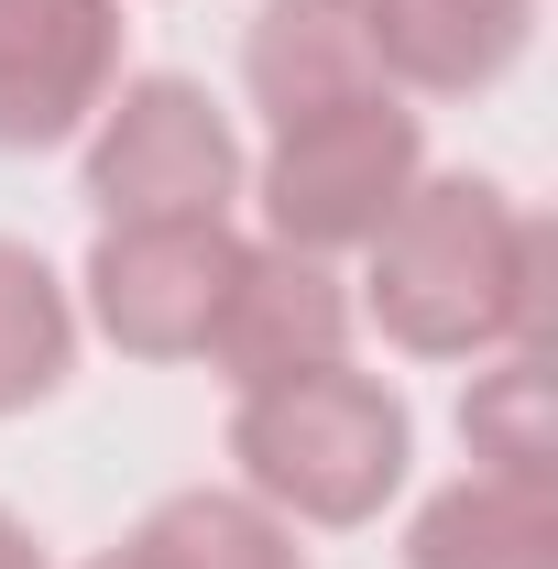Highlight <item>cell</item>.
I'll return each mask as SVG.
<instances>
[{
  "label": "cell",
  "mask_w": 558,
  "mask_h": 569,
  "mask_svg": "<svg viewBox=\"0 0 558 569\" xmlns=\"http://www.w3.org/2000/svg\"><path fill=\"white\" fill-rule=\"evenodd\" d=\"M67 361H77V307H67V284L44 274V252H33V241H0V417L44 406V395L67 383Z\"/></svg>",
  "instance_id": "obj_13"
},
{
  "label": "cell",
  "mask_w": 558,
  "mask_h": 569,
  "mask_svg": "<svg viewBox=\"0 0 558 569\" xmlns=\"http://www.w3.org/2000/svg\"><path fill=\"white\" fill-rule=\"evenodd\" d=\"M230 460H241L252 503H275L285 526H372L383 493L406 482V406L372 372L329 361V372L241 395Z\"/></svg>",
  "instance_id": "obj_2"
},
{
  "label": "cell",
  "mask_w": 558,
  "mask_h": 569,
  "mask_svg": "<svg viewBox=\"0 0 558 569\" xmlns=\"http://www.w3.org/2000/svg\"><path fill=\"white\" fill-rule=\"evenodd\" d=\"M460 438H471V460L504 471V482H558V383H548V351H537V340H515V351L471 383Z\"/></svg>",
  "instance_id": "obj_12"
},
{
  "label": "cell",
  "mask_w": 558,
  "mask_h": 569,
  "mask_svg": "<svg viewBox=\"0 0 558 569\" xmlns=\"http://www.w3.org/2000/svg\"><path fill=\"white\" fill-rule=\"evenodd\" d=\"M417 569H558V493L548 482H504V471H471L417 515L406 537Z\"/></svg>",
  "instance_id": "obj_10"
},
{
  "label": "cell",
  "mask_w": 558,
  "mask_h": 569,
  "mask_svg": "<svg viewBox=\"0 0 558 569\" xmlns=\"http://www.w3.org/2000/svg\"><path fill=\"white\" fill-rule=\"evenodd\" d=\"M241 77H252V99H263L275 132L318 121V110L395 99V88H383V56H372L361 0H263V11H252V44H241Z\"/></svg>",
  "instance_id": "obj_8"
},
{
  "label": "cell",
  "mask_w": 558,
  "mask_h": 569,
  "mask_svg": "<svg viewBox=\"0 0 558 569\" xmlns=\"http://www.w3.org/2000/svg\"><path fill=\"white\" fill-rule=\"evenodd\" d=\"M241 230L230 219H142V230H99L88 252V318L132 361H198L219 329V296L241 274Z\"/></svg>",
  "instance_id": "obj_5"
},
{
  "label": "cell",
  "mask_w": 558,
  "mask_h": 569,
  "mask_svg": "<svg viewBox=\"0 0 558 569\" xmlns=\"http://www.w3.org/2000/svg\"><path fill=\"white\" fill-rule=\"evenodd\" d=\"M0 569H44V548H33V526H22V515H0Z\"/></svg>",
  "instance_id": "obj_14"
},
{
  "label": "cell",
  "mask_w": 558,
  "mask_h": 569,
  "mask_svg": "<svg viewBox=\"0 0 558 569\" xmlns=\"http://www.w3.org/2000/svg\"><path fill=\"white\" fill-rule=\"evenodd\" d=\"M230 198H241V142L209 110V88L132 77V88L99 99V121H88V209H99V230L230 219Z\"/></svg>",
  "instance_id": "obj_3"
},
{
  "label": "cell",
  "mask_w": 558,
  "mask_h": 569,
  "mask_svg": "<svg viewBox=\"0 0 558 569\" xmlns=\"http://www.w3.org/2000/svg\"><path fill=\"white\" fill-rule=\"evenodd\" d=\"M121 88V0H0V153H56Z\"/></svg>",
  "instance_id": "obj_6"
},
{
  "label": "cell",
  "mask_w": 558,
  "mask_h": 569,
  "mask_svg": "<svg viewBox=\"0 0 558 569\" xmlns=\"http://www.w3.org/2000/svg\"><path fill=\"white\" fill-rule=\"evenodd\" d=\"M121 559L132 569H307V548H296V526L275 503H252V493H165L121 537Z\"/></svg>",
  "instance_id": "obj_11"
},
{
  "label": "cell",
  "mask_w": 558,
  "mask_h": 569,
  "mask_svg": "<svg viewBox=\"0 0 558 569\" xmlns=\"http://www.w3.org/2000/svg\"><path fill=\"white\" fill-rule=\"evenodd\" d=\"M88 569H132V559H121V548H110V559H88Z\"/></svg>",
  "instance_id": "obj_15"
},
{
  "label": "cell",
  "mask_w": 558,
  "mask_h": 569,
  "mask_svg": "<svg viewBox=\"0 0 558 569\" xmlns=\"http://www.w3.org/2000/svg\"><path fill=\"white\" fill-rule=\"evenodd\" d=\"M361 307L383 318V340L417 361H471L504 340H537L548 318V219L515 209L482 176H417L406 209L383 219L372 241Z\"/></svg>",
  "instance_id": "obj_1"
},
{
  "label": "cell",
  "mask_w": 558,
  "mask_h": 569,
  "mask_svg": "<svg viewBox=\"0 0 558 569\" xmlns=\"http://www.w3.org/2000/svg\"><path fill=\"white\" fill-rule=\"evenodd\" d=\"M383 88L406 77L427 99H471L537 44V0H361Z\"/></svg>",
  "instance_id": "obj_9"
},
{
  "label": "cell",
  "mask_w": 558,
  "mask_h": 569,
  "mask_svg": "<svg viewBox=\"0 0 558 569\" xmlns=\"http://www.w3.org/2000/svg\"><path fill=\"white\" fill-rule=\"evenodd\" d=\"M340 351H350L340 274H329L318 252L263 241V252H241V274H230V296H219V329H209L198 361H219L230 395H263V383H296V372H329Z\"/></svg>",
  "instance_id": "obj_7"
},
{
  "label": "cell",
  "mask_w": 558,
  "mask_h": 569,
  "mask_svg": "<svg viewBox=\"0 0 558 569\" xmlns=\"http://www.w3.org/2000/svg\"><path fill=\"white\" fill-rule=\"evenodd\" d=\"M427 176V142H417V110L395 99H361V110H318L275 132L263 153V219H275L285 252H361L383 219L406 209V187Z\"/></svg>",
  "instance_id": "obj_4"
}]
</instances>
